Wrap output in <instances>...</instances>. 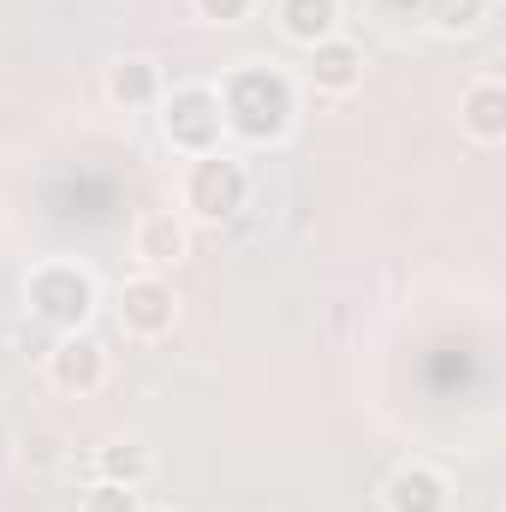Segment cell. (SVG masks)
I'll return each mask as SVG.
<instances>
[{
  "label": "cell",
  "mask_w": 506,
  "mask_h": 512,
  "mask_svg": "<svg viewBox=\"0 0 506 512\" xmlns=\"http://www.w3.org/2000/svg\"><path fill=\"white\" fill-rule=\"evenodd\" d=\"M459 120H465L471 137L501 143V137H506V84H495V78L471 84V90H465V102H459Z\"/></svg>",
  "instance_id": "cell-9"
},
{
  "label": "cell",
  "mask_w": 506,
  "mask_h": 512,
  "mask_svg": "<svg viewBox=\"0 0 506 512\" xmlns=\"http://www.w3.org/2000/svg\"><path fill=\"white\" fill-rule=\"evenodd\" d=\"M108 96H114L120 108H149V102L161 96V72H155V60H120V66L108 72Z\"/></svg>",
  "instance_id": "cell-12"
},
{
  "label": "cell",
  "mask_w": 506,
  "mask_h": 512,
  "mask_svg": "<svg viewBox=\"0 0 506 512\" xmlns=\"http://www.w3.org/2000/svg\"><path fill=\"white\" fill-rule=\"evenodd\" d=\"M280 24H286L292 42L316 48L340 30V0H280Z\"/></svg>",
  "instance_id": "cell-10"
},
{
  "label": "cell",
  "mask_w": 506,
  "mask_h": 512,
  "mask_svg": "<svg viewBox=\"0 0 506 512\" xmlns=\"http://www.w3.org/2000/svg\"><path fill=\"white\" fill-rule=\"evenodd\" d=\"M221 126L239 131L245 143H274L280 131L292 126V84L274 66H245L233 72L221 90Z\"/></svg>",
  "instance_id": "cell-1"
},
{
  "label": "cell",
  "mask_w": 506,
  "mask_h": 512,
  "mask_svg": "<svg viewBox=\"0 0 506 512\" xmlns=\"http://www.w3.org/2000/svg\"><path fill=\"white\" fill-rule=\"evenodd\" d=\"M161 126H167V143H173V149L209 155V149H221V96H215L209 84H185V90L167 96Z\"/></svg>",
  "instance_id": "cell-4"
},
{
  "label": "cell",
  "mask_w": 506,
  "mask_h": 512,
  "mask_svg": "<svg viewBox=\"0 0 506 512\" xmlns=\"http://www.w3.org/2000/svg\"><path fill=\"white\" fill-rule=\"evenodd\" d=\"M173 316H179V298H173V286H167L161 274H137V280H126V292H120V322H126L131 334L155 340V334L173 328Z\"/></svg>",
  "instance_id": "cell-5"
},
{
  "label": "cell",
  "mask_w": 506,
  "mask_h": 512,
  "mask_svg": "<svg viewBox=\"0 0 506 512\" xmlns=\"http://www.w3.org/2000/svg\"><path fill=\"white\" fill-rule=\"evenodd\" d=\"M84 512H137V495H131L126 483H96L84 495Z\"/></svg>",
  "instance_id": "cell-15"
},
{
  "label": "cell",
  "mask_w": 506,
  "mask_h": 512,
  "mask_svg": "<svg viewBox=\"0 0 506 512\" xmlns=\"http://www.w3.org/2000/svg\"><path fill=\"white\" fill-rule=\"evenodd\" d=\"M387 512H447V477L429 465H405L387 483Z\"/></svg>",
  "instance_id": "cell-8"
},
{
  "label": "cell",
  "mask_w": 506,
  "mask_h": 512,
  "mask_svg": "<svg viewBox=\"0 0 506 512\" xmlns=\"http://www.w3.org/2000/svg\"><path fill=\"white\" fill-rule=\"evenodd\" d=\"M96 471H102V483H126V489H137V483L149 477V453H143L137 441H114V447L96 453Z\"/></svg>",
  "instance_id": "cell-13"
},
{
  "label": "cell",
  "mask_w": 506,
  "mask_h": 512,
  "mask_svg": "<svg viewBox=\"0 0 506 512\" xmlns=\"http://www.w3.org/2000/svg\"><path fill=\"white\" fill-rule=\"evenodd\" d=\"M24 298H30V316L60 328V334H78L96 310V280L78 268V262H42L30 280H24Z\"/></svg>",
  "instance_id": "cell-2"
},
{
  "label": "cell",
  "mask_w": 506,
  "mask_h": 512,
  "mask_svg": "<svg viewBox=\"0 0 506 512\" xmlns=\"http://www.w3.org/2000/svg\"><path fill=\"white\" fill-rule=\"evenodd\" d=\"M358 78H364V48H358V42L328 36V42H316V48H310V84H316V90L346 96Z\"/></svg>",
  "instance_id": "cell-7"
},
{
  "label": "cell",
  "mask_w": 506,
  "mask_h": 512,
  "mask_svg": "<svg viewBox=\"0 0 506 512\" xmlns=\"http://www.w3.org/2000/svg\"><path fill=\"white\" fill-rule=\"evenodd\" d=\"M108 376V352L78 328V334H60V346L48 352V382L60 393H96Z\"/></svg>",
  "instance_id": "cell-6"
},
{
  "label": "cell",
  "mask_w": 506,
  "mask_h": 512,
  "mask_svg": "<svg viewBox=\"0 0 506 512\" xmlns=\"http://www.w3.org/2000/svg\"><path fill=\"white\" fill-rule=\"evenodd\" d=\"M185 221H173V215H143L137 221V256H143V268H173L179 256H185Z\"/></svg>",
  "instance_id": "cell-11"
},
{
  "label": "cell",
  "mask_w": 506,
  "mask_h": 512,
  "mask_svg": "<svg viewBox=\"0 0 506 512\" xmlns=\"http://www.w3.org/2000/svg\"><path fill=\"white\" fill-rule=\"evenodd\" d=\"M197 12H203V18H215V24H233V18H245V12H251V0H197Z\"/></svg>",
  "instance_id": "cell-16"
},
{
  "label": "cell",
  "mask_w": 506,
  "mask_h": 512,
  "mask_svg": "<svg viewBox=\"0 0 506 512\" xmlns=\"http://www.w3.org/2000/svg\"><path fill=\"white\" fill-rule=\"evenodd\" d=\"M387 6H393V12H411V6H423V0H387Z\"/></svg>",
  "instance_id": "cell-17"
},
{
  "label": "cell",
  "mask_w": 506,
  "mask_h": 512,
  "mask_svg": "<svg viewBox=\"0 0 506 512\" xmlns=\"http://www.w3.org/2000/svg\"><path fill=\"white\" fill-rule=\"evenodd\" d=\"M423 12H429V24H435L441 36H465V30L483 24L489 0H423Z\"/></svg>",
  "instance_id": "cell-14"
},
{
  "label": "cell",
  "mask_w": 506,
  "mask_h": 512,
  "mask_svg": "<svg viewBox=\"0 0 506 512\" xmlns=\"http://www.w3.org/2000/svg\"><path fill=\"white\" fill-rule=\"evenodd\" d=\"M245 197H251V179H245V167L233 155H221V149L191 155V167H185V209L197 221H233L245 209Z\"/></svg>",
  "instance_id": "cell-3"
}]
</instances>
